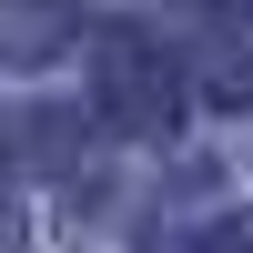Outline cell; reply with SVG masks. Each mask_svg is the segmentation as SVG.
I'll return each instance as SVG.
<instances>
[{"instance_id":"obj_1","label":"cell","mask_w":253,"mask_h":253,"mask_svg":"<svg viewBox=\"0 0 253 253\" xmlns=\"http://www.w3.org/2000/svg\"><path fill=\"white\" fill-rule=\"evenodd\" d=\"M101 71H112V112H122V122H162V112H172V81H162V61L142 51L132 31L101 41Z\"/></svg>"}]
</instances>
